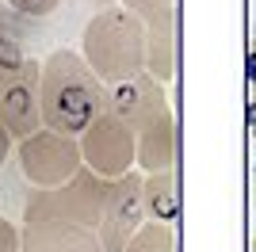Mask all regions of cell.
Instances as JSON below:
<instances>
[{
	"mask_svg": "<svg viewBox=\"0 0 256 252\" xmlns=\"http://www.w3.org/2000/svg\"><path fill=\"white\" fill-rule=\"evenodd\" d=\"M176 115H160L153 118L146 130H138V168L142 172H164L176 164Z\"/></svg>",
	"mask_w": 256,
	"mask_h": 252,
	"instance_id": "10",
	"label": "cell"
},
{
	"mask_svg": "<svg viewBox=\"0 0 256 252\" xmlns=\"http://www.w3.org/2000/svg\"><path fill=\"white\" fill-rule=\"evenodd\" d=\"M20 252H104L96 226L76 222H23Z\"/></svg>",
	"mask_w": 256,
	"mask_h": 252,
	"instance_id": "9",
	"label": "cell"
},
{
	"mask_svg": "<svg viewBox=\"0 0 256 252\" xmlns=\"http://www.w3.org/2000/svg\"><path fill=\"white\" fill-rule=\"evenodd\" d=\"M27 65V46H23V34L16 31V23L0 12V84L12 80Z\"/></svg>",
	"mask_w": 256,
	"mask_h": 252,
	"instance_id": "13",
	"label": "cell"
},
{
	"mask_svg": "<svg viewBox=\"0 0 256 252\" xmlns=\"http://www.w3.org/2000/svg\"><path fill=\"white\" fill-rule=\"evenodd\" d=\"M80 4H92V8H111V4H118V0H80Z\"/></svg>",
	"mask_w": 256,
	"mask_h": 252,
	"instance_id": "19",
	"label": "cell"
},
{
	"mask_svg": "<svg viewBox=\"0 0 256 252\" xmlns=\"http://www.w3.org/2000/svg\"><path fill=\"white\" fill-rule=\"evenodd\" d=\"M0 122L8 126V134L23 142L27 134L42 130V62L23 65L12 80L0 84Z\"/></svg>",
	"mask_w": 256,
	"mask_h": 252,
	"instance_id": "7",
	"label": "cell"
},
{
	"mask_svg": "<svg viewBox=\"0 0 256 252\" xmlns=\"http://www.w3.org/2000/svg\"><path fill=\"white\" fill-rule=\"evenodd\" d=\"M248 115H252V134H256V104H252V111H248Z\"/></svg>",
	"mask_w": 256,
	"mask_h": 252,
	"instance_id": "21",
	"label": "cell"
},
{
	"mask_svg": "<svg viewBox=\"0 0 256 252\" xmlns=\"http://www.w3.org/2000/svg\"><path fill=\"white\" fill-rule=\"evenodd\" d=\"M107 107H111L134 134L146 130L153 118H160V115L172 111L168 92H164V84H160L153 73H138V76H130V80L107 84Z\"/></svg>",
	"mask_w": 256,
	"mask_h": 252,
	"instance_id": "8",
	"label": "cell"
},
{
	"mask_svg": "<svg viewBox=\"0 0 256 252\" xmlns=\"http://www.w3.org/2000/svg\"><path fill=\"white\" fill-rule=\"evenodd\" d=\"M248 252H256V237H252V241H248Z\"/></svg>",
	"mask_w": 256,
	"mask_h": 252,
	"instance_id": "22",
	"label": "cell"
},
{
	"mask_svg": "<svg viewBox=\"0 0 256 252\" xmlns=\"http://www.w3.org/2000/svg\"><path fill=\"white\" fill-rule=\"evenodd\" d=\"M146 69H150L160 84H168L172 76H176V20H172V23H153V27H150Z\"/></svg>",
	"mask_w": 256,
	"mask_h": 252,
	"instance_id": "12",
	"label": "cell"
},
{
	"mask_svg": "<svg viewBox=\"0 0 256 252\" xmlns=\"http://www.w3.org/2000/svg\"><path fill=\"white\" fill-rule=\"evenodd\" d=\"M0 252H20V230L0 214Z\"/></svg>",
	"mask_w": 256,
	"mask_h": 252,
	"instance_id": "17",
	"label": "cell"
},
{
	"mask_svg": "<svg viewBox=\"0 0 256 252\" xmlns=\"http://www.w3.org/2000/svg\"><path fill=\"white\" fill-rule=\"evenodd\" d=\"M16 149V138L8 134V126L0 122V168H4V160H8V153Z\"/></svg>",
	"mask_w": 256,
	"mask_h": 252,
	"instance_id": "18",
	"label": "cell"
},
{
	"mask_svg": "<svg viewBox=\"0 0 256 252\" xmlns=\"http://www.w3.org/2000/svg\"><path fill=\"white\" fill-rule=\"evenodd\" d=\"M248 80H252V88H256V50H252V58H248Z\"/></svg>",
	"mask_w": 256,
	"mask_h": 252,
	"instance_id": "20",
	"label": "cell"
},
{
	"mask_svg": "<svg viewBox=\"0 0 256 252\" xmlns=\"http://www.w3.org/2000/svg\"><path fill=\"white\" fill-rule=\"evenodd\" d=\"M122 8H130L138 20H146V27L153 23H172L176 20V0H118Z\"/></svg>",
	"mask_w": 256,
	"mask_h": 252,
	"instance_id": "15",
	"label": "cell"
},
{
	"mask_svg": "<svg viewBox=\"0 0 256 252\" xmlns=\"http://www.w3.org/2000/svg\"><path fill=\"white\" fill-rule=\"evenodd\" d=\"M16 157H20V172L31 188H58L84 164L80 157V138L62 134V130H34L23 142H16Z\"/></svg>",
	"mask_w": 256,
	"mask_h": 252,
	"instance_id": "4",
	"label": "cell"
},
{
	"mask_svg": "<svg viewBox=\"0 0 256 252\" xmlns=\"http://www.w3.org/2000/svg\"><path fill=\"white\" fill-rule=\"evenodd\" d=\"M80 157L104 180L126 176L130 168H138V134L107 107L104 115L80 134Z\"/></svg>",
	"mask_w": 256,
	"mask_h": 252,
	"instance_id": "5",
	"label": "cell"
},
{
	"mask_svg": "<svg viewBox=\"0 0 256 252\" xmlns=\"http://www.w3.org/2000/svg\"><path fill=\"white\" fill-rule=\"evenodd\" d=\"M126 252H176V241H172V226L168 222H153L146 218L138 226V233L126 241Z\"/></svg>",
	"mask_w": 256,
	"mask_h": 252,
	"instance_id": "14",
	"label": "cell"
},
{
	"mask_svg": "<svg viewBox=\"0 0 256 252\" xmlns=\"http://www.w3.org/2000/svg\"><path fill=\"white\" fill-rule=\"evenodd\" d=\"M142 168H130L126 176L107 180V195H104V214H100V241L104 252H126V241L138 233V226L146 222V199H142Z\"/></svg>",
	"mask_w": 256,
	"mask_h": 252,
	"instance_id": "6",
	"label": "cell"
},
{
	"mask_svg": "<svg viewBox=\"0 0 256 252\" xmlns=\"http://www.w3.org/2000/svg\"><path fill=\"white\" fill-rule=\"evenodd\" d=\"M107 111V84L76 50H54L42 58V122L50 130L80 138Z\"/></svg>",
	"mask_w": 256,
	"mask_h": 252,
	"instance_id": "1",
	"label": "cell"
},
{
	"mask_svg": "<svg viewBox=\"0 0 256 252\" xmlns=\"http://www.w3.org/2000/svg\"><path fill=\"white\" fill-rule=\"evenodd\" d=\"M146 42H150L146 20H138L122 4H111L88 20L84 34H80V54L104 84H118L138 73H150L146 69Z\"/></svg>",
	"mask_w": 256,
	"mask_h": 252,
	"instance_id": "2",
	"label": "cell"
},
{
	"mask_svg": "<svg viewBox=\"0 0 256 252\" xmlns=\"http://www.w3.org/2000/svg\"><path fill=\"white\" fill-rule=\"evenodd\" d=\"M107 180L80 164L73 176L58 188H31L23 199V222H76V226H100L104 214Z\"/></svg>",
	"mask_w": 256,
	"mask_h": 252,
	"instance_id": "3",
	"label": "cell"
},
{
	"mask_svg": "<svg viewBox=\"0 0 256 252\" xmlns=\"http://www.w3.org/2000/svg\"><path fill=\"white\" fill-rule=\"evenodd\" d=\"M8 8L27 16V20H46V16H54L62 8V0H8Z\"/></svg>",
	"mask_w": 256,
	"mask_h": 252,
	"instance_id": "16",
	"label": "cell"
},
{
	"mask_svg": "<svg viewBox=\"0 0 256 252\" xmlns=\"http://www.w3.org/2000/svg\"><path fill=\"white\" fill-rule=\"evenodd\" d=\"M142 199H146V218L176 226V218H180L176 172H172V168H164V172H146V180H142Z\"/></svg>",
	"mask_w": 256,
	"mask_h": 252,
	"instance_id": "11",
	"label": "cell"
}]
</instances>
